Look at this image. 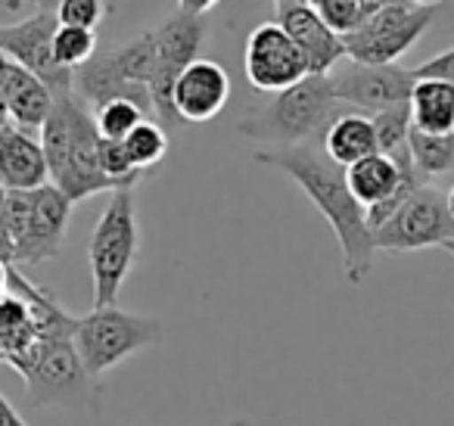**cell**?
<instances>
[{
    "label": "cell",
    "mask_w": 454,
    "mask_h": 426,
    "mask_svg": "<svg viewBox=\"0 0 454 426\" xmlns=\"http://www.w3.org/2000/svg\"><path fill=\"white\" fill-rule=\"evenodd\" d=\"M0 7L7 13H22L26 7H32V0H0Z\"/></svg>",
    "instance_id": "32"
},
{
    "label": "cell",
    "mask_w": 454,
    "mask_h": 426,
    "mask_svg": "<svg viewBox=\"0 0 454 426\" xmlns=\"http://www.w3.org/2000/svg\"><path fill=\"white\" fill-rule=\"evenodd\" d=\"M414 82V69H404L398 63L364 66L342 59L330 72V84H333V97L340 100V106H348V113L361 115H380L386 109L408 106Z\"/></svg>",
    "instance_id": "10"
},
{
    "label": "cell",
    "mask_w": 454,
    "mask_h": 426,
    "mask_svg": "<svg viewBox=\"0 0 454 426\" xmlns=\"http://www.w3.org/2000/svg\"><path fill=\"white\" fill-rule=\"evenodd\" d=\"M243 69L259 94H280L302 78H309V66L293 38L278 22H262L253 28L243 51Z\"/></svg>",
    "instance_id": "13"
},
{
    "label": "cell",
    "mask_w": 454,
    "mask_h": 426,
    "mask_svg": "<svg viewBox=\"0 0 454 426\" xmlns=\"http://www.w3.org/2000/svg\"><path fill=\"white\" fill-rule=\"evenodd\" d=\"M0 262L13 264V240L7 227V187L0 184Z\"/></svg>",
    "instance_id": "29"
},
{
    "label": "cell",
    "mask_w": 454,
    "mask_h": 426,
    "mask_svg": "<svg viewBox=\"0 0 454 426\" xmlns=\"http://www.w3.org/2000/svg\"><path fill=\"white\" fill-rule=\"evenodd\" d=\"M414 78H435V82H448L454 88V47H448V51L435 53L433 59L417 66Z\"/></svg>",
    "instance_id": "27"
},
{
    "label": "cell",
    "mask_w": 454,
    "mask_h": 426,
    "mask_svg": "<svg viewBox=\"0 0 454 426\" xmlns=\"http://www.w3.org/2000/svg\"><path fill=\"white\" fill-rule=\"evenodd\" d=\"M448 209H451V218H454V184H451V190H448Z\"/></svg>",
    "instance_id": "36"
},
{
    "label": "cell",
    "mask_w": 454,
    "mask_h": 426,
    "mask_svg": "<svg viewBox=\"0 0 454 426\" xmlns=\"http://www.w3.org/2000/svg\"><path fill=\"white\" fill-rule=\"evenodd\" d=\"M153 75H156V35H153V28H146L125 44L97 51L90 63L75 69L72 91L90 109L103 106L109 100H131L150 119H156L150 97Z\"/></svg>",
    "instance_id": "4"
},
{
    "label": "cell",
    "mask_w": 454,
    "mask_h": 426,
    "mask_svg": "<svg viewBox=\"0 0 454 426\" xmlns=\"http://www.w3.org/2000/svg\"><path fill=\"white\" fill-rule=\"evenodd\" d=\"M57 28V13H44V10H35L32 16L20 22H0V51L7 53L16 66L35 72L53 91V97H63L72 94L75 72L63 69L53 57Z\"/></svg>",
    "instance_id": "12"
},
{
    "label": "cell",
    "mask_w": 454,
    "mask_h": 426,
    "mask_svg": "<svg viewBox=\"0 0 454 426\" xmlns=\"http://www.w3.org/2000/svg\"><path fill=\"white\" fill-rule=\"evenodd\" d=\"M411 162L423 181L445 178L454 171V134H423L411 128L408 138Z\"/></svg>",
    "instance_id": "21"
},
{
    "label": "cell",
    "mask_w": 454,
    "mask_h": 426,
    "mask_svg": "<svg viewBox=\"0 0 454 426\" xmlns=\"http://www.w3.org/2000/svg\"><path fill=\"white\" fill-rule=\"evenodd\" d=\"M429 4H435V0H429Z\"/></svg>",
    "instance_id": "40"
},
{
    "label": "cell",
    "mask_w": 454,
    "mask_h": 426,
    "mask_svg": "<svg viewBox=\"0 0 454 426\" xmlns=\"http://www.w3.org/2000/svg\"><path fill=\"white\" fill-rule=\"evenodd\" d=\"M57 13L59 26L69 28H88L94 32L109 13V0H59V7L53 10Z\"/></svg>",
    "instance_id": "26"
},
{
    "label": "cell",
    "mask_w": 454,
    "mask_h": 426,
    "mask_svg": "<svg viewBox=\"0 0 454 426\" xmlns=\"http://www.w3.org/2000/svg\"><path fill=\"white\" fill-rule=\"evenodd\" d=\"M278 7H296V4H305V0H274Z\"/></svg>",
    "instance_id": "35"
},
{
    "label": "cell",
    "mask_w": 454,
    "mask_h": 426,
    "mask_svg": "<svg viewBox=\"0 0 454 426\" xmlns=\"http://www.w3.org/2000/svg\"><path fill=\"white\" fill-rule=\"evenodd\" d=\"M227 426H249V420H247V417H234Z\"/></svg>",
    "instance_id": "37"
},
{
    "label": "cell",
    "mask_w": 454,
    "mask_h": 426,
    "mask_svg": "<svg viewBox=\"0 0 454 426\" xmlns=\"http://www.w3.org/2000/svg\"><path fill=\"white\" fill-rule=\"evenodd\" d=\"M255 165L278 169L296 181V187L315 202L317 212L333 227L342 249V271L352 287L371 277L373 268V231L367 225V209L352 196L346 169L324 153V146H265L253 156Z\"/></svg>",
    "instance_id": "1"
},
{
    "label": "cell",
    "mask_w": 454,
    "mask_h": 426,
    "mask_svg": "<svg viewBox=\"0 0 454 426\" xmlns=\"http://www.w3.org/2000/svg\"><path fill=\"white\" fill-rule=\"evenodd\" d=\"M435 20V4H386L358 32L346 35V59L364 66H392L420 41Z\"/></svg>",
    "instance_id": "8"
},
{
    "label": "cell",
    "mask_w": 454,
    "mask_h": 426,
    "mask_svg": "<svg viewBox=\"0 0 454 426\" xmlns=\"http://www.w3.org/2000/svg\"><path fill=\"white\" fill-rule=\"evenodd\" d=\"M454 240V218L448 209V196L433 184L417 187L386 225L373 231V243L383 252H420L433 246H445Z\"/></svg>",
    "instance_id": "9"
},
{
    "label": "cell",
    "mask_w": 454,
    "mask_h": 426,
    "mask_svg": "<svg viewBox=\"0 0 454 426\" xmlns=\"http://www.w3.org/2000/svg\"><path fill=\"white\" fill-rule=\"evenodd\" d=\"M231 100V75L215 59H196L184 69L175 84V115L181 122H208Z\"/></svg>",
    "instance_id": "16"
},
{
    "label": "cell",
    "mask_w": 454,
    "mask_h": 426,
    "mask_svg": "<svg viewBox=\"0 0 454 426\" xmlns=\"http://www.w3.org/2000/svg\"><path fill=\"white\" fill-rule=\"evenodd\" d=\"M100 131L94 113L84 100L72 94L57 97L53 113L41 128L51 184L59 187L72 202H82L94 193H115V184L100 169Z\"/></svg>",
    "instance_id": "2"
},
{
    "label": "cell",
    "mask_w": 454,
    "mask_h": 426,
    "mask_svg": "<svg viewBox=\"0 0 454 426\" xmlns=\"http://www.w3.org/2000/svg\"><path fill=\"white\" fill-rule=\"evenodd\" d=\"M75 349L90 376H103L115 364L128 361L137 351L159 345L165 339V327L159 318L125 312L119 305L94 308L75 320Z\"/></svg>",
    "instance_id": "6"
},
{
    "label": "cell",
    "mask_w": 454,
    "mask_h": 426,
    "mask_svg": "<svg viewBox=\"0 0 454 426\" xmlns=\"http://www.w3.org/2000/svg\"><path fill=\"white\" fill-rule=\"evenodd\" d=\"M72 209H75V202L59 187H53V184L32 190L28 227L13 249L16 268H38V264L59 256V246H63L66 231H69V221H72Z\"/></svg>",
    "instance_id": "14"
},
{
    "label": "cell",
    "mask_w": 454,
    "mask_h": 426,
    "mask_svg": "<svg viewBox=\"0 0 454 426\" xmlns=\"http://www.w3.org/2000/svg\"><path fill=\"white\" fill-rule=\"evenodd\" d=\"M53 57H57V63L63 69H82L84 63H90L97 57V32L59 26L57 35H53Z\"/></svg>",
    "instance_id": "24"
},
{
    "label": "cell",
    "mask_w": 454,
    "mask_h": 426,
    "mask_svg": "<svg viewBox=\"0 0 454 426\" xmlns=\"http://www.w3.org/2000/svg\"><path fill=\"white\" fill-rule=\"evenodd\" d=\"M0 184L7 190H22V193L51 184L41 134L22 131L16 125L0 128Z\"/></svg>",
    "instance_id": "17"
},
{
    "label": "cell",
    "mask_w": 454,
    "mask_h": 426,
    "mask_svg": "<svg viewBox=\"0 0 454 426\" xmlns=\"http://www.w3.org/2000/svg\"><path fill=\"white\" fill-rule=\"evenodd\" d=\"M144 119H150V115L131 100H109L94 109L97 131L106 140H125Z\"/></svg>",
    "instance_id": "25"
},
{
    "label": "cell",
    "mask_w": 454,
    "mask_h": 426,
    "mask_svg": "<svg viewBox=\"0 0 454 426\" xmlns=\"http://www.w3.org/2000/svg\"><path fill=\"white\" fill-rule=\"evenodd\" d=\"M442 249H445V252H448V256H451V258H454V240H448V243H445V246H442Z\"/></svg>",
    "instance_id": "38"
},
{
    "label": "cell",
    "mask_w": 454,
    "mask_h": 426,
    "mask_svg": "<svg viewBox=\"0 0 454 426\" xmlns=\"http://www.w3.org/2000/svg\"><path fill=\"white\" fill-rule=\"evenodd\" d=\"M411 125L423 134H454V88L435 78H417L411 91Z\"/></svg>",
    "instance_id": "20"
},
{
    "label": "cell",
    "mask_w": 454,
    "mask_h": 426,
    "mask_svg": "<svg viewBox=\"0 0 454 426\" xmlns=\"http://www.w3.org/2000/svg\"><path fill=\"white\" fill-rule=\"evenodd\" d=\"M0 426H28L26 420L20 417V411L7 401L4 392H0Z\"/></svg>",
    "instance_id": "31"
},
{
    "label": "cell",
    "mask_w": 454,
    "mask_h": 426,
    "mask_svg": "<svg viewBox=\"0 0 454 426\" xmlns=\"http://www.w3.org/2000/svg\"><path fill=\"white\" fill-rule=\"evenodd\" d=\"M340 113L346 109L333 97L330 75H309L243 115L237 131L240 138L271 146H315L317 138L324 144V134Z\"/></svg>",
    "instance_id": "3"
},
{
    "label": "cell",
    "mask_w": 454,
    "mask_h": 426,
    "mask_svg": "<svg viewBox=\"0 0 454 426\" xmlns=\"http://www.w3.org/2000/svg\"><path fill=\"white\" fill-rule=\"evenodd\" d=\"M35 10H44V13H53L59 7V0H32Z\"/></svg>",
    "instance_id": "34"
},
{
    "label": "cell",
    "mask_w": 454,
    "mask_h": 426,
    "mask_svg": "<svg viewBox=\"0 0 454 426\" xmlns=\"http://www.w3.org/2000/svg\"><path fill=\"white\" fill-rule=\"evenodd\" d=\"M373 122V134H377V150L383 156H402L408 153V138H411V109L408 106H395L386 109L380 115H371Z\"/></svg>",
    "instance_id": "23"
},
{
    "label": "cell",
    "mask_w": 454,
    "mask_h": 426,
    "mask_svg": "<svg viewBox=\"0 0 454 426\" xmlns=\"http://www.w3.org/2000/svg\"><path fill=\"white\" fill-rule=\"evenodd\" d=\"M10 78H13V59H10L4 51H0V128L10 125V113H7Z\"/></svg>",
    "instance_id": "28"
},
{
    "label": "cell",
    "mask_w": 454,
    "mask_h": 426,
    "mask_svg": "<svg viewBox=\"0 0 454 426\" xmlns=\"http://www.w3.org/2000/svg\"><path fill=\"white\" fill-rule=\"evenodd\" d=\"M121 144H125V153L134 169L146 171L165 159V153H168V134H165V128L156 119H144Z\"/></svg>",
    "instance_id": "22"
},
{
    "label": "cell",
    "mask_w": 454,
    "mask_h": 426,
    "mask_svg": "<svg viewBox=\"0 0 454 426\" xmlns=\"http://www.w3.org/2000/svg\"><path fill=\"white\" fill-rule=\"evenodd\" d=\"M156 75L150 84V97H153V109H156L159 122H175V84L184 75L190 63L200 59L202 41H206V22L202 16H190V13H171L168 20H162L156 28Z\"/></svg>",
    "instance_id": "11"
},
{
    "label": "cell",
    "mask_w": 454,
    "mask_h": 426,
    "mask_svg": "<svg viewBox=\"0 0 454 426\" xmlns=\"http://www.w3.org/2000/svg\"><path fill=\"white\" fill-rule=\"evenodd\" d=\"M414 4H429V0H414Z\"/></svg>",
    "instance_id": "39"
},
{
    "label": "cell",
    "mask_w": 454,
    "mask_h": 426,
    "mask_svg": "<svg viewBox=\"0 0 454 426\" xmlns=\"http://www.w3.org/2000/svg\"><path fill=\"white\" fill-rule=\"evenodd\" d=\"M53 103H57L53 91L35 72L13 63V78H10V94H7L10 125L22 128V131L41 134L47 115L53 113Z\"/></svg>",
    "instance_id": "18"
},
{
    "label": "cell",
    "mask_w": 454,
    "mask_h": 426,
    "mask_svg": "<svg viewBox=\"0 0 454 426\" xmlns=\"http://www.w3.org/2000/svg\"><path fill=\"white\" fill-rule=\"evenodd\" d=\"M274 22H278L293 38V44L299 47V53L305 57V66H309V75H330V72L346 59L342 35H336L309 4L278 7Z\"/></svg>",
    "instance_id": "15"
},
{
    "label": "cell",
    "mask_w": 454,
    "mask_h": 426,
    "mask_svg": "<svg viewBox=\"0 0 454 426\" xmlns=\"http://www.w3.org/2000/svg\"><path fill=\"white\" fill-rule=\"evenodd\" d=\"M321 146H324V153L340 165V169H348V165H355V162H361V159L380 153L371 115L348 113V109L333 119V125H330L327 134H324Z\"/></svg>",
    "instance_id": "19"
},
{
    "label": "cell",
    "mask_w": 454,
    "mask_h": 426,
    "mask_svg": "<svg viewBox=\"0 0 454 426\" xmlns=\"http://www.w3.org/2000/svg\"><path fill=\"white\" fill-rule=\"evenodd\" d=\"M16 370L26 380L28 401L35 407H82L94 401V376L84 370L82 355H78L72 336L38 339Z\"/></svg>",
    "instance_id": "7"
},
{
    "label": "cell",
    "mask_w": 454,
    "mask_h": 426,
    "mask_svg": "<svg viewBox=\"0 0 454 426\" xmlns=\"http://www.w3.org/2000/svg\"><path fill=\"white\" fill-rule=\"evenodd\" d=\"M10 268H13V264L0 262V296L7 293V283H10Z\"/></svg>",
    "instance_id": "33"
},
{
    "label": "cell",
    "mask_w": 454,
    "mask_h": 426,
    "mask_svg": "<svg viewBox=\"0 0 454 426\" xmlns=\"http://www.w3.org/2000/svg\"><path fill=\"white\" fill-rule=\"evenodd\" d=\"M221 0H177V10L190 16H206L212 7H218Z\"/></svg>",
    "instance_id": "30"
},
{
    "label": "cell",
    "mask_w": 454,
    "mask_h": 426,
    "mask_svg": "<svg viewBox=\"0 0 454 426\" xmlns=\"http://www.w3.org/2000/svg\"><path fill=\"white\" fill-rule=\"evenodd\" d=\"M140 252L137 209L134 190H115L103 209L100 221L94 225L88 243L90 280H94V308L119 305L121 287L131 274Z\"/></svg>",
    "instance_id": "5"
}]
</instances>
